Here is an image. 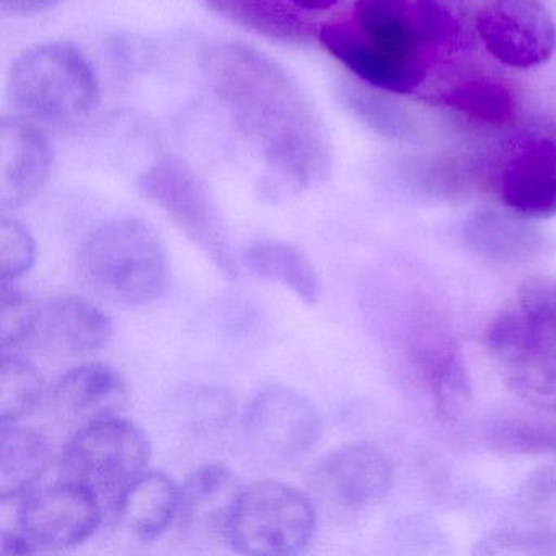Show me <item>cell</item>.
Returning a JSON list of instances; mask_svg holds the SVG:
<instances>
[{
	"label": "cell",
	"mask_w": 556,
	"mask_h": 556,
	"mask_svg": "<svg viewBox=\"0 0 556 556\" xmlns=\"http://www.w3.org/2000/svg\"><path fill=\"white\" fill-rule=\"evenodd\" d=\"M204 76L237 126L295 190L330 170L327 129L298 80L255 48L223 41L201 54Z\"/></svg>",
	"instance_id": "1"
},
{
	"label": "cell",
	"mask_w": 556,
	"mask_h": 556,
	"mask_svg": "<svg viewBox=\"0 0 556 556\" xmlns=\"http://www.w3.org/2000/svg\"><path fill=\"white\" fill-rule=\"evenodd\" d=\"M318 41L361 83L399 96L415 92L435 64L409 0H356L353 17L324 25Z\"/></svg>",
	"instance_id": "2"
},
{
	"label": "cell",
	"mask_w": 556,
	"mask_h": 556,
	"mask_svg": "<svg viewBox=\"0 0 556 556\" xmlns=\"http://www.w3.org/2000/svg\"><path fill=\"white\" fill-rule=\"evenodd\" d=\"M486 344L507 389L556 415V279H526L491 321Z\"/></svg>",
	"instance_id": "3"
},
{
	"label": "cell",
	"mask_w": 556,
	"mask_h": 556,
	"mask_svg": "<svg viewBox=\"0 0 556 556\" xmlns=\"http://www.w3.org/2000/svg\"><path fill=\"white\" fill-rule=\"evenodd\" d=\"M9 99L28 122L71 128L99 106V77L73 45H40L25 51L12 66Z\"/></svg>",
	"instance_id": "4"
},
{
	"label": "cell",
	"mask_w": 556,
	"mask_h": 556,
	"mask_svg": "<svg viewBox=\"0 0 556 556\" xmlns=\"http://www.w3.org/2000/svg\"><path fill=\"white\" fill-rule=\"evenodd\" d=\"M79 271L93 291L110 301L148 304L167 288V252L148 223L119 217L90 233L80 249Z\"/></svg>",
	"instance_id": "5"
},
{
	"label": "cell",
	"mask_w": 556,
	"mask_h": 556,
	"mask_svg": "<svg viewBox=\"0 0 556 556\" xmlns=\"http://www.w3.org/2000/svg\"><path fill=\"white\" fill-rule=\"evenodd\" d=\"M506 210L530 219L556 217V122L533 118L507 128L478 170Z\"/></svg>",
	"instance_id": "6"
},
{
	"label": "cell",
	"mask_w": 556,
	"mask_h": 556,
	"mask_svg": "<svg viewBox=\"0 0 556 556\" xmlns=\"http://www.w3.org/2000/svg\"><path fill=\"white\" fill-rule=\"evenodd\" d=\"M9 497V496H8ZM15 497L14 509L2 501L0 553L28 555L79 545L103 519L100 497L86 484L64 478Z\"/></svg>",
	"instance_id": "7"
},
{
	"label": "cell",
	"mask_w": 556,
	"mask_h": 556,
	"mask_svg": "<svg viewBox=\"0 0 556 556\" xmlns=\"http://www.w3.org/2000/svg\"><path fill=\"white\" fill-rule=\"evenodd\" d=\"M151 442L135 422L105 419L74 432L63 455L66 478L89 486L109 509L118 507L125 491L146 473Z\"/></svg>",
	"instance_id": "8"
},
{
	"label": "cell",
	"mask_w": 556,
	"mask_h": 556,
	"mask_svg": "<svg viewBox=\"0 0 556 556\" xmlns=\"http://www.w3.org/2000/svg\"><path fill=\"white\" fill-rule=\"evenodd\" d=\"M315 526L307 494L279 481H258L243 490L227 543L242 555H292L311 542Z\"/></svg>",
	"instance_id": "9"
},
{
	"label": "cell",
	"mask_w": 556,
	"mask_h": 556,
	"mask_svg": "<svg viewBox=\"0 0 556 556\" xmlns=\"http://www.w3.org/2000/svg\"><path fill=\"white\" fill-rule=\"evenodd\" d=\"M139 191L146 200L167 214L168 219L200 247L214 265L230 279L239 276L236 255L219 210L214 204L206 185L180 159H162L149 168Z\"/></svg>",
	"instance_id": "10"
},
{
	"label": "cell",
	"mask_w": 556,
	"mask_h": 556,
	"mask_svg": "<svg viewBox=\"0 0 556 556\" xmlns=\"http://www.w3.org/2000/svg\"><path fill=\"white\" fill-rule=\"evenodd\" d=\"M484 50L503 66H542L556 50V25L539 0H490L477 15Z\"/></svg>",
	"instance_id": "11"
},
{
	"label": "cell",
	"mask_w": 556,
	"mask_h": 556,
	"mask_svg": "<svg viewBox=\"0 0 556 556\" xmlns=\"http://www.w3.org/2000/svg\"><path fill=\"white\" fill-rule=\"evenodd\" d=\"M243 431L252 447L271 460H291L311 451L321 418L311 400L288 387H266L247 406Z\"/></svg>",
	"instance_id": "12"
},
{
	"label": "cell",
	"mask_w": 556,
	"mask_h": 556,
	"mask_svg": "<svg viewBox=\"0 0 556 556\" xmlns=\"http://www.w3.org/2000/svg\"><path fill=\"white\" fill-rule=\"evenodd\" d=\"M315 496L357 510L386 500L393 488L389 457L369 442H354L325 455L308 477Z\"/></svg>",
	"instance_id": "13"
},
{
	"label": "cell",
	"mask_w": 556,
	"mask_h": 556,
	"mask_svg": "<svg viewBox=\"0 0 556 556\" xmlns=\"http://www.w3.org/2000/svg\"><path fill=\"white\" fill-rule=\"evenodd\" d=\"M48 402L58 421L77 432L118 418L128 403V387L113 367L87 363L61 376L48 392Z\"/></svg>",
	"instance_id": "14"
},
{
	"label": "cell",
	"mask_w": 556,
	"mask_h": 556,
	"mask_svg": "<svg viewBox=\"0 0 556 556\" xmlns=\"http://www.w3.org/2000/svg\"><path fill=\"white\" fill-rule=\"evenodd\" d=\"M50 142L25 118L0 123V207L15 211L34 201L51 174Z\"/></svg>",
	"instance_id": "15"
},
{
	"label": "cell",
	"mask_w": 556,
	"mask_h": 556,
	"mask_svg": "<svg viewBox=\"0 0 556 556\" xmlns=\"http://www.w3.org/2000/svg\"><path fill=\"white\" fill-rule=\"evenodd\" d=\"M113 337L105 312L84 299L56 298L40 305L25 343L56 357H84L103 350Z\"/></svg>",
	"instance_id": "16"
},
{
	"label": "cell",
	"mask_w": 556,
	"mask_h": 556,
	"mask_svg": "<svg viewBox=\"0 0 556 556\" xmlns=\"http://www.w3.org/2000/svg\"><path fill=\"white\" fill-rule=\"evenodd\" d=\"M245 488L224 465H204L180 486L177 522L204 542H229L230 527Z\"/></svg>",
	"instance_id": "17"
},
{
	"label": "cell",
	"mask_w": 556,
	"mask_h": 556,
	"mask_svg": "<svg viewBox=\"0 0 556 556\" xmlns=\"http://www.w3.org/2000/svg\"><path fill=\"white\" fill-rule=\"evenodd\" d=\"M535 220L510 210L475 211L464 224L465 243L488 262L501 265L539 262L555 250V239Z\"/></svg>",
	"instance_id": "18"
},
{
	"label": "cell",
	"mask_w": 556,
	"mask_h": 556,
	"mask_svg": "<svg viewBox=\"0 0 556 556\" xmlns=\"http://www.w3.org/2000/svg\"><path fill=\"white\" fill-rule=\"evenodd\" d=\"M207 8L227 21L240 25L245 30L276 43H314L318 38L317 25L304 11L295 8L289 0H204Z\"/></svg>",
	"instance_id": "19"
},
{
	"label": "cell",
	"mask_w": 556,
	"mask_h": 556,
	"mask_svg": "<svg viewBox=\"0 0 556 556\" xmlns=\"http://www.w3.org/2000/svg\"><path fill=\"white\" fill-rule=\"evenodd\" d=\"M418 363L435 413L444 421L464 418L473 402V383L460 351L445 338H432L419 348Z\"/></svg>",
	"instance_id": "20"
},
{
	"label": "cell",
	"mask_w": 556,
	"mask_h": 556,
	"mask_svg": "<svg viewBox=\"0 0 556 556\" xmlns=\"http://www.w3.org/2000/svg\"><path fill=\"white\" fill-rule=\"evenodd\" d=\"M434 102L470 122L494 128H510L519 116L516 90L503 79L484 74L455 80L435 96Z\"/></svg>",
	"instance_id": "21"
},
{
	"label": "cell",
	"mask_w": 556,
	"mask_h": 556,
	"mask_svg": "<svg viewBox=\"0 0 556 556\" xmlns=\"http://www.w3.org/2000/svg\"><path fill=\"white\" fill-rule=\"evenodd\" d=\"M180 486L161 471L144 473L125 491L116 514L132 535L152 542L177 519Z\"/></svg>",
	"instance_id": "22"
},
{
	"label": "cell",
	"mask_w": 556,
	"mask_h": 556,
	"mask_svg": "<svg viewBox=\"0 0 556 556\" xmlns=\"http://www.w3.org/2000/svg\"><path fill=\"white\" fill-rule=\"evenodd\" d=\"M53 462V447L41 432L2 425L0 432V497L34 490Z\"/></svg>",
	"instance_id": "23"
},
{
	"label": "cell",
	"mask_w": 556,
	"mask_h": 556,
	"mask_svg": "<svg viewBox=\"0 0 556 556\" xmlns=\"http://www.w3.org/2000/svg\"><path fill=\"white\" fill-rule=\"evenodd\" d=\"M242 262L258 278L291 289L304 304H317L320 279L308 256L298 247L279 240H256L243 250Z\"/></svg>",
	"instance_id": "24"
},
{
	"label": "cell",
	"mask_w": 556,
	"mask_h": 556,
	"mask_svg": "<svg viewBox=\"0 0 556 556\" xmlns=\"http://www.w3.org/2000/svg\"><path fill=\"white\" fill-rule=\"evenodd\" d=\"M338 96L343 105L377 135L393 141L418 139V119L405 105L390 97V92L364 83H344Z\"/></svg>",
	"instance_id": "25"
},
{
	"label": "cell",
	"mask_w": 556,
	"mask_h": 556,
	"mask_svg": "<svg viewBox=\"0 0 556 556\" xmlns=\"http://www.w3.org/2000/svg\"><path fill=\"white\" fill-rule=\"evenodd\" d=\"M415 9L434 63L451 56L462 47L468 0H415Z\"/></svg>",
	"instance_id": "26"
},
{
	"label": "cell",
	"mask_w": 556,
	"mask_h": 556,
	"mask_svg": "<svg viewBox=\"0 0 556 556\" xmlns=\"http://www.w3.org/2000/svg\"><path fill=\"white\" fill-rule=\"evenodd\" d=\"M491 447L504 454L556 458V421L545 418H501L486 431Z\"/></svg>",
	"instance_id": "27"
},
{
	"label": "cell",
	"mask_w": 556,
	"mask_h": 556,
	"mask_svg": "<svg viewBox=\"0 0 556 556\" xmlns=\"http://www.w3.org/2000/svg\"><path fill=\"white\" fill-rule=\"evenodd\" d=\"M43 395V379L35 366L18 356H4L0 369V421L15 425Z\"/></svg>",
	"instance_id": "28"
},
{
	"label": "cell",
	"mask_w": 556,
	"mask_h": 556,
	"mask_svg": "<svg viewBox=\"0 0 556 556\" xmlns=\"http://www.w3.org/2000/svg\"><path fill=\"white\" fill-rule=\"evenodd\" d=\"M480 555H556V526L520 523L504 527L484 536L478 545Z\"/></svg>",
	"instance_id": "29"
},
{
	"label": "cell",
	"mask_w": 556,
	"mask_h": 556,
	"mask_svg": "<svg viewBox=\"0 0 556 556\" xmlns=\"http://www.w3.org/2000/svg\"><path fill=\"white\" fill-rule=\"evenodd\" d=\"M184 418L198 432L220 431L233 418L236 402L219 387H200L184 399Z\"/></svg>",
	"instance_id": "30"
},
{
	"label": "cell",
	"mask_w": 556,
	"mask_h": 556,
	"mask_svg": "<svg viewBox=\"0 0 556 556\" xmlns=\"http://www.w3.org/2000/svg\"><path fill=\"white\" fill-rule=\"evenodd\" d=\"M40 305L11 285H2L0 292V346L2 350L24 344L34 330Z\"/></svg>",
	"instance_id": "31"
},
{
	"label": "cell",
	"mask_w": 556,
	"mask_h": 556,
	"mask_svg": "<svg viewBox=\"0 0 556 556\" xmlns=\"http://www.w3.org/2000/svg\"><path fill=\"white\" fill-rule=\"evenodd\" d=\"M37 258V245L27 227L18 220H0V282L12 285L30 271Z\"/></svg>",
	"instance_id": "32"
},
{
	"label": "cell",
	"mask_w": 556,
	"mask_h": 556,
	"mask_svg": "<svg viewBox=\"0 0 556 556\" xmlns=\"http://www.w3.org/2000/svg\"><path fill=\"white\" fill-rule=\"evenodd\" d=\"M519 501L527 509L556 514V467L530 475L520 486Z\"/></svg>",
	"instance_id": "33"
},
{
	"label": "cell",
	"mask_w": 556,
	"mask_h": 556,
	"mask_svg": "<svg viewBox=\"0 0 556 556\" xmlns=\"http://www.w3.org/2000/svg\"><path fill=\"white\" fill-rule=\"evenodd\" d=\"M60 2L61 0H2V8L12 14L31 15L48 11Z\"/></svg>",
	"instance_id": "34"
},
{
	"label": "cell",
	"mask_w": 556,
	"mask_h": 556,
	"mask_svg": "<svg viewBox=\"0 0 556 556\" xmlns=\"http://www.w3.org/2000/svg\"><path fill=\"white\" fill-rule=\"evenodd\" d=\"M289 2L304 12H324L330 11L340 0H289Z\"/></svg>",
	"instance_id": "35"
}]
</instances>
